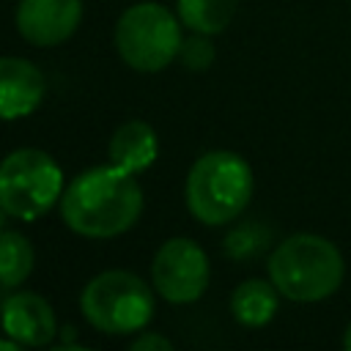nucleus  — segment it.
<instances>
[{"label": "nucleus", "mask_w": 351, "mask_h": 351, "mask_svg": "<svg viewBox=\"0 0 351 351\" xmlns=\"http://www.w3.org/2000/svg\"><path fill=\"white\" fill-rule=\"evenodd\" d=\"M3 217H5V211H3V206H0V228H3Z\"/></svg>", "instance_id": "obj_20"}, {"label": "nucleus", "mask_w": 351, "mask_h": 351, "mask_svg": "<svg viewBox=\"0 0 351 351\" xmlns=\"http://www.w3.org/2000/svg\"><path fill=\"white\" fill-rule=\"evenodd\" d=\"M277 296L280 291L274 288L271 280H258V277L244 280L230 293V313L241 326H250V329L266 326L280 307Z\"/></svg>", "instance_id": "obj_12"}, {"label": "nucleus", "mask_w": 351, "mask_h": 351, "mask_svg": "<svg viewBox=\"0 0 351 351\" xmlns=\"http://www.w3.org/2000/svg\"><path fill=\"white\" fill-rule=\"evenodd\" d=\"M214 44L208 41L206 33H192L186 41H181L178 58L189 71H206L214 63Z\"/></svg>", "instance_id": "obj_16"}, {"label": "nucleus", "mask_w": 351, "mask_h": 351, "mask_svg": "<svg viewBox=\"0 0 351 351\" xmlns=\"http://www.w3.org/2000/svg\"><path fill=\"white\" fill-rule=\"evenodd\" d=\"M343 348H346V351H351V324L346 326V335H343Z\"/></svg>", "instance_id": "obj_19"}, {"label": "nucleus", "mask_w": 351, "mask_h": 351, "mask_svg": "<svg viewBox=\"0 0 351 351\" xmlns=\"http://www.w3.org/2000/svg\"><path fill=\"white\" fill-rule=\"evenodd\" d=\"M151 280L170 304H192L208 288V258L192 239H167L154 255Z\"/></svg>", "instance_id": "obj_7"}, {"label": "nucleus", "mask_w": 351, "mask_h": 351, "mask_svg": "<svg viewBox=\"0 0 351 351\" xmlns=\"http://www.w3.org/2000/svg\"><path fill=\"white\" fill-rule=\"evenodd\" d=\"M178 19L192 33H222L236 14V0H176Z\"/></svg>", "instance_id": "obj_13"}, {"label": "nucleus", "mask_w": 351, "mask_h": 351, "mask_svg": "<svg viewBox=\"0 0 351 351\" xmlns=\"http://www.w3.org/2000/svg\"><path fill=\"white\" fill-rule=\"evenodd\" d=\"M82 0H19L16 30L33 47H58L80 27Z\"/></svg>", "instance_id": "obj_8"}, {"label": "nucleus", "mask_w": 351, "mask_h": 351, "mask_svg": "<svg viewBox=\"0 0 351 351\" xmlns=\"http://www.w3.org/2000/svg\"><path fill=\"white\" fill-rule=\"evenodd\" d=\"M156 151H159L156 132L145 121L121 123L112 132L110 145H107L110 162L121 170H129V173H143L145 167H151L156 159Z\"/></svg>", "instance_id": "obj_11"}, {"label": "nucleus", "mask_w": 351, "mask_h": 351, "mask_svg": "<svg viewBox=\"0 0 351 351\" xmlns=\"http://www.w3.org/2000/svg\"><path fill=\"white\" fill-rule=\"evenodd\" d=\"M36 263V252L30 241L16 230H0V285L16 288L22 285Z\"/></svg>", "instance_id": "obj_14"}, {"label": "nucleus", "mask_w": 351, "mask_h": 351, "mask_svg": "<svg viewBox=\"0 0 351 351\" xmlns=\"http://www.w3.org/2000/svg\"><path fill=\"white\" fill-rule=\"evenodd\" d=\"M0 324L8 337H14L19 346H33V348L52 343V337L58 332L55 313H52L49 302L30 291L14 293L3 302Z\"/></svg>", "instance_id": "obj_9"}, {"label": "nucleus", "mask_w": 351, "mask_h": 351, "mask_svg": "<svg viewBox=\"0 0 351 351\" xmlns=\"http://www.w3.org/2000/svg\"><path fill=\"white\" fill-rule=\"evenodd\" d=\"M266 241H269V230L266 228H261V225H241V228H236V230H230L228 233V239H225V252L230 255V258H236V261H244V258H252V255H258L263 247H266Z\"/></svg>", "instance_id": "obj_15"}, {"label": "nucleus", "mask_w": 351, "mask_h": 351, "mask_svg": "<svg viewBox=\"0 0 351 351\" xmlns=\"http://www.w3.org/2000/svg\"><path fill=\"white\" fill-rule=\"evenodd\" d=\"M181 19L162 3H134L115 22V47L134 71H162L181 49Z\"/></svg>", "instance_id": "obj_5"}, {"label": "nucleus", "mask_w": 351, "mask_h": 351, "mask_svg": "<svg viewBox=\"0 0 351 351\" xmlns=\"http://www.w3.org/2000/svg\"><path fill=\"white\" fill-rule=\"evenodd\" d=\"M266 269L280 296L291 302L329 299L346 277L340 250L318 233H293L282 239L269 255Z\"/></svg>", "instance_id": "obj_2"}, {"label": "nucleus", "mask_w": 351, "mask_h": 351, "mask_svg": "<svg viewBox=\"0 0 351 351\" xmlns=\"http://www.w3.org/2000/svg\"><path fill=\"white\" fill-rule=\"evenodd\" d=\"M252 167L236 151H206L186 176V208L203 225L233 222L252 197Z\"/></svg>", "instance_id": "obj_3"}, {"label": "nucleus", "mask_w": 351, "mask_h": 351, "mask_svg": "<svg viewBox=\"0 0 351 351\" xmlns=\"http://www.w3.org/2000/svg\"><path fill=\"white\" fill-rule=\"evenodd\" d=\"M63 195V173L41 148H16L0 162V206L8 217L33 222Z\"/></svg>", "instance_id": "obj_6"}, {"label": "nucleus", "mask_w": 351, "mask_h": 351, "mask_svg": "<svg viewBox=\"0 0 351 351\" xmlns=\"http://www.w3.org/2000/svg\"><path fill=\"white\" fill-rule=\"evenodd\" d=\"M47 93V80L25 58H0V121H16L30 115Z\"/></svg>", "instance_id": "obj_10"}, {"label": "nucleus", "mask_w": 351, "mask_h": 351, "mask_svg": "<svg viewBox=\"0 0 351 351\" xmlns=\"http://www.w3.org/2000/svg\"><path fill=\"white\" fill-rule=\"evenodd\" d=\"M143 214V189L134 173L115 165L82 170L60 195L63 222L88 239H110L126 233Z\"/></svg>", "instance_id": "obj_1"}, {"label": "nucleus", "mask_w": 351, "mask_h": 351, "mask_svg": "<svg viewBox=\"0 0 351 351\" xmlns=\"http://www.w3.org/2000/svg\"><path fill=\"white\" fill-rule=\"evenodd\" d=\"M80 310L104 335H132L154 318V291L143 277L126 269H110L82 288Z\"/></svg>", "instance_id": "obj_4"}, {"label": "nucleus", "mask_w": 351, "mask_h": 351, "mask_svg": "<svg viewBox=\"0 0 351 351\" xmlns=\"http://www.w3.org/2000/svg\"><path fill=\"white\" fill-rule=\"evenodd\" d=\"M16 348H19V343L14 337H0V351H16Z\"/></svg>", "instance_id": "obj_18"}, {"label": "nucleus", "mask_w": 351, "mask_h": 351, "mask_svg": "<svg viewBox=\"0 0 351 351\" xmlns=\"http://www.w3.org/2000/svg\"><path fill=\"white\" fill-rule=\"evenodd\" d=\"M129 348H132V351H154V348H159V351H170L173 343H170L167 337L156 335V332H143V335H137V337L129 343Z\"/></svg>", "instance_id": "obj_17"}]
</instances>
